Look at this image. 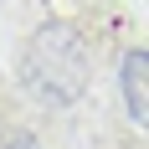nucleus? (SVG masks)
I'll use <instances>...</instances> for the list:
<instances>
[{
    "mask_svg": "<svg viewBox=\"0 0 149 149\" xmlns=\"http://www.w3.org/2000/svg\"><path fill=\"white\" fill-rule=\"evenodd\" d=\"M0 149H41L31 134H0Z\"/></svg>",
    "mask_w": 149,
    "mask_h": 149,
    "instance_id": "nucleus-3",
    "label": "nucleus"
},
{
    "mask_svg": "<svg viewBox=\"0 0 149 149\" xmlns=\"http://www.w3.org/2000/svg\"><path fill=\"white\" fill-rule=\"evenodd\" d=\"M118 98H123V113L149 134V52H123L118 62Z\"/></svg>",
    "mask_w": 149,
    "mask_h": 149,
    "instance_id": "nucleus-2",
    "label": "nucleus"
},
{
    "mask_svg": "<svg viewBox=\"0 0 149 149\" xmlns=\"http://www.w3.org/2000/svg\"><path fill=\"white\" fill-rule=\"evenodd\" d=\"M93 82V46L72 21H46L21 46V88L46 108L77 103Z\"/></svg>",
    "mask_w": 149,
    "mask_h": 149,
    "instance_id": "nucleus-1",
    "label": "nucleus"
}]
</instances>
